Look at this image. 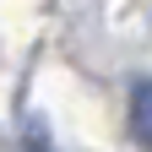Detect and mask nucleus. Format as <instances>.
Listing matches in <instances>:
<instances>
[{
	"label": "nucleus",
	"instance_id": "nucleus-1",
	"mask_svg": "<svg viewBox=\"0 0 152 152\" xmlns=\"http://www.w3.org/2000/svg\"><path fill=\"white\" fill-rule=\"evenodd\" d=\"M130 125H136V136L152 147V82H141L136 98H130Z\"/></svg>",
	"mask_w": 152,
	"mask_h": 152
}]
</instances>
